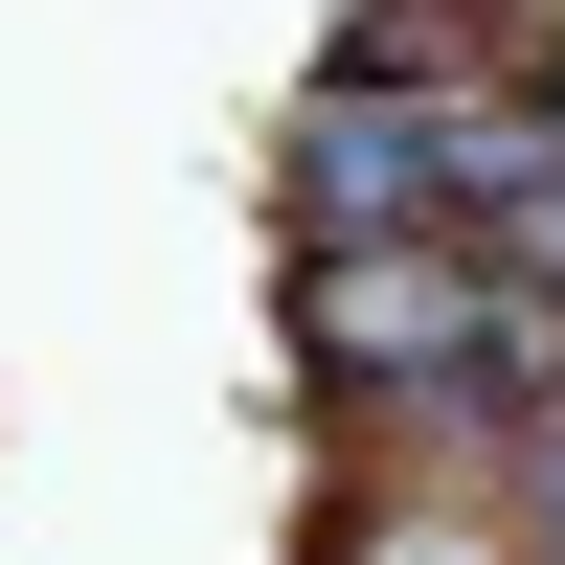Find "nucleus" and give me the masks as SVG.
Here are the masks:
<instances>
[{"mask_svg": "<svg viewBox=\"0 0 565 565\" xmlns=\"http://www.w3.org/2000/svg\"><path fill=\"white\" fill-rule=\"evenodd\" d=\"M498 498H521V565H565V407H543L521 452H498Z\"/></svg>", "mask_w": 565, "mask_h": 565, "instance_id": "nucleus-3", "label": "nucleus"}, {"mask_svg": "<svg viewBox=\"0 0 565 565\" xmlns=\"http://www.w3.org/2000/svg\"><path fill=\"white\" fill-rule=\"evenodd\" d=\"M317 565H521V498H430V476H385Z\"/></svg>", "mask_w": 565, "mask_h": 565, "instance_id": "nucleus-2", "label": "nucleus"}, {"mask_svg": "<svg viewBox=\"0 0 565 565\" xmlns=\"http://www.w3.org/2000/svg\"><path fill=\"white\" fill-rule=\"evenodd\" d=\"M452 114L476 90H317V136H295V204H317V249H385V226H452Z\"/></svg>", "mask_w": 565, "mask_h": 565, "instance_id": "nucleus-1", "label": "nucleus"}]
</instances>
